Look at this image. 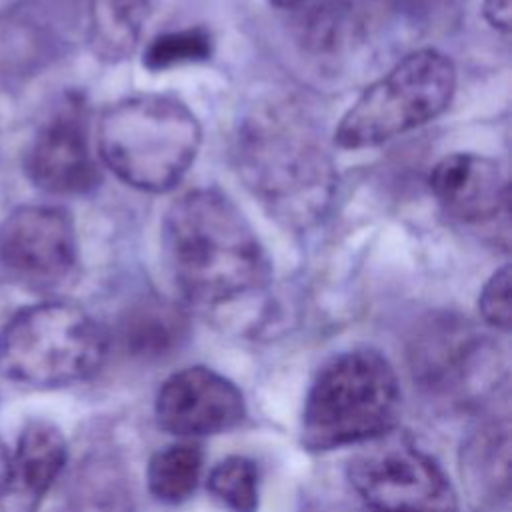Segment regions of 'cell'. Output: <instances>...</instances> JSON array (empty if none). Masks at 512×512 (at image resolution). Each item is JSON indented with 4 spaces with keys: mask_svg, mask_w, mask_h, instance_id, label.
<instances>
[{
    "mask_svg": "<svg viewBox=\"0 0 512 512\" xmlns=\"http://www.w3.org/2000/svg\"><path fill=\"white\" fill-rule=\"evenodd\" d=\"M8 462H10V452L6 450V446L0 440V486H2V480H4L6 470H8Z\"/></svg>",
    "mask_w": 512,
    "mask_h": 512,
    "instance_id": "cell-23",
    "label": "cell"
},
{
    "mask_svg": "<svg viewBox=\"0 0 512 512\" xmlns=\"http://www.w3.org/2000/svg\"><path fill=\"white\" fill-rule=\"evenodd\" d=\"M150 0H90L88 4V42L92 52L118 62L128 58L140 42Z\"/></svg>",
    "mask_w": 512,
    "mask_h": 512,
    "instance_id": "cell-15",
    "label": "cell"
},
{
    "mask_svg": "<svg viewBox=\"0 0 512 512\" xmlns=\"http://www.w3.org/2000/svg\"><path fill=\"white\" fill-rule=\"evenodd\" d=\"M24 166L28 178L52 194H86L98 184L100 174L78 102H68L44 122L26 152Z\"/></svg>",
    "mask_w": 512,
    "mask_h": 512,
    "instance_id": "cell-10",
    "label": "cell"
},
{
    "mask_svg": "<svg viewBox=\"0 0 512 512\" xmlns=\"http://www.w3.org/2000/svg\"><path fill=\"white\" fill-rule=\"evenodd\" d=\"M236 170L282 226L310 230L328 214L338 174L314 118L294 100L268 98L240 120Z\"/></svg>",
    "mask_w": 512,
    "mask_h": 512,
    "instance_id": "cell-1",
    "label": "cell"
},
{
    "mask_svg": "<svg viewBox=\"0 0 512 512\" xmlns=\"http://www.w3.org/2000/svg\"><path fill=\"white\" fill-rule=\"evenodd\" d=\"M456 90V68L436 48H420L374 80L342 116L334 142L346 150L384 144L440 116Z\"/></svg>",
    "mask_w": 512,
    "mask_h": 512,
    "instance_id": "cell-6",
    "label": "cell"
},
{
    "mask_svg": "<svg viewBox=\"0 0 512 512\" xmlns=\"http://www.w3.org/2000/svg\"><path fill=\"white\" fill-rule=\"evenodd\" d=\"M162 242L178 290L194 304H228L270 280L264 246L218 188H196L174 200L164 216Z\"/></svg>",
    "mask_w": 512,
    "mask_h": 512,
    "instance_id": "cell-2",
    "label": "cell"
},
{
    "mask_svg": "<svg viewBox=\"0 0 512 512\" xmlns=\"http://www.w3.org/2000/svg\"><path fill=\"white\" fill-rule=\"evenodd\" d=\"M68 448L62 432L46 422H28L10 454L0 486V512H38L66 464Z\"/></svg>",
    "mask_w": 512,
    "mask_h": 512,
    "instance_id": "cell-12",
    "label": "cell"
},
{
    "mask_svg": "<svg viewBox=\"0 0 512 512\" xmlns=\"http://www.w3.org/2000/svg\"><path fill=\"white\" fill-rule=\"evenodd\" d=\"M212 54L210 32L202 26L172 30L156 36L146 52L142 64L148 70H168L180 64L202 62Z\"/></svg>",
    "mask_w": 512,
    "mask_h": 512,
    "instance_id": "cell-19",
    "label": "cell"
},
{
    "mask_svg": "<svg viewBox=\"0 0 512 512\" xmlns=\"http://www.w3.org/2000/svg\"><path fill=\"white\" fill-rule=\"evenodd\" d=\"M78 246L70 214L56 206H22L0 226V260L22 282L52 288L76 264Z\"/></svg>",
    "mask_w": 512,
    "mask_h": 512,
    "instance_id": "cell-8",
    "label": "cell"
},
{
    "mask_svg": "<svg viewBox=\"0 0 512 512\" xmlns=\"http://www.w3.org/2000/svg\"><path fill=\"white\" fill-rule=\"evenodd\" d=\"M494 346L470 326L458 320L432 322L414 344V370L430 388L448 390V386L470 384L480 364L494 360Z\"/></svg>",
    "mask_w": 512,
    "mask_h": 512,
    "instance_id": "cell-13",
    "label": "cell"
},
{
    "mask_svg": "<svg viewBox=\"0 0 512 512\" xmlns=\"http://www.w3.org/2000/svg\"><path fill=\"white\" fill-rule=\"evenodd\" d=\"M184 328L182 314L158 300L138 304L124 322V338L138 352H160L178 340Z\"/></svg>",
    "mask_w": 512,
    "mask_h": 512,
    "instance_id": "cell-18",
    "label": "cell"
},
{
    "mask_svg": "<svg viewBox=\"0 0 512 512\" xmlns=\"http://www.w3.org/2000/svg\"><path fill=\"white\" fill-rule=\"evenodd\" d=\"M354 492L372 512H456L458 500L440 464L400 432L370 440L348 464Z\"/></svg>",
    "mask_w": 512,
    "mask_h": 512,
    "instance_id": "cell-7",
    "label": "cell"
},
{
    "mask_svg": "<svg viewBox=\"0 0 512 512\" xmlns=\"http://www.w3.org/2000/svg\"><path fill=\"white\" fill-rule=\"evenodd\" d=\"M478 310L484 322L496 330L508 332L512 322V308H510V264L500 266L484 284Z\"/></svg>",
    "mask_w": 512,
    "mask_h": 512,
    "instance_id": "cell-20",
    "label": "cell"
},
{
    "mask_svg": "<svg viewBox=\"0 0 512 512\" xmlns=\"http://www.w3.org/2000/svg\"><path fill=\"white\" fill-rule=\"evenodd\" d=\"M484 18L500 32H508L512 24V0H484Z\"/></svg>",
    "mask_w": 512,
    "mask_h": 512,
    "instance_id": "cell-21",
    "label": "cell"
},
{
    "mask_svg": "<svg viewBox=\"0 0 512 512\" xmlns=\"http://www.w3.org/2000/svg\"><path fill=\"white\" fill-rule=\"evenodd\" d=\"M278 8H304L308 4H314L316 0H270Z\"/></svg>",
    "mask_w": 512,
    "mask_h": 512,
    "instance_id": "cell-22",
    "label": "cell"
},
{
    "mask_svg": "<svg viewBox=\"0 0 512 512\" xmlns=\"http://www.w3.org/2000/svg\"><path fill=\"white\" fill-rule=\"evenodd\" d=\"M202 142L196 114L170 94H136L114 102L98 122L104 164L128 186L168 192L190 170Z\"/></svg>",
    "mask_w": 512,
    "mask_h": 512,
    "instance_id": "cell-3",
    "label": "cell"
},
{
    "mask_svg": "<svg viewBox=\"0 0 512 512\" xmlns=\"http://www.w3.org/2000/svg\"><path fill=\"white\" fill-rule=\"evenodd\" d=\"M380 0H324L300 20V40L322 56L350 50L372 32Z\"/></svg>",
    "mask_w": 512,
    "mask_h": 512,
    "instance_id": "cell-14",
    "label": "cell"
},
{
    "mask_svg": "<svg viewBox=\"0 0 512 512\" xmlns=\"http://www.w3.org/2000/svg\"><path fill=\"white\" fill-rule=\"evenodd\" d=\"M202 448L178 442L158 450L148 462V490L164 504H180L192 496L202 474Z\"/></svg>",
    "mask_w": 512,
    "mask_h": 512,
    "instance_id": "cell-16",
    "label": "cell"
},
{
    "mask_svg": "<svg viewBox=\"0 0 512 512\" xmlns=\"http://www.w3.org/2000/svg\"><path fill=\"white\" fill-rule=\"evenodd\" d=\"M208 492L228 512H258V468L250 458L228 456L208 474Z\"/></svg>",
    "mask_w": 512,
    "mask_h": 512,
    "instance_id": "cell-17",
    "label": "cell"
},
{
    "mask_svg": "<svg viewBox=\"0 0 512 512\" xmlns=\"http://www.w3.org/2000/svg\"><path fill=\"white\" fill-rule=\"evenodd\" d=\"M400 386L376 350L334 356L316 376L302 412V444L324 452L380 438L396 428Z\"/></svg>",
    "mask_w": 512,
    "mask_h": 512,
    "instance_id": "cell-4",
    "label": "cell"
},
{
    "mask_svg": "<svg viewBox=\"0 0 512 512\" xmlns=\"http://www.w3.org/2000/svg\"><path fill=\"white\" fill-rule=\"evenodd\" d=\"M440 208L462 224H486L508 214V184L500 166L480 154L444 156L428 176Z\"/></svg>",
    "mask_w": 512,
    "mask_h": 512,
    "instance_id": "cell-11",
    "label": "cell"
},
{
    "mask_svg": "<svg viewBox=\"0 0 512 512\" xmlns=\"http://www.w3.org/2000/svg\"><path fill=\"white\" fill-rule=\"evenodd\" d=\"M154 410L158 426L170 434L210 436L238 426L246 404L234 382L206 366H190L164 380Z\"/></svg>",
    "mask_w": 512,
    "mask_h": 512,
    "instance_id": "cell-9",
    "label": "cell"
},
{
    "mask_svg": "<svg viewBox=\"0 0 512 512\" xmlns=\"http://www.w3.org/2000/svg\"><path fill=\"white\" fill-rule=\"evenodd\" d=\"M102 326L80 306L42 302L12 316L0 332V374L30 388L90 378L106 358Z\"/></svg>",
    "mask_w": 512,
    "mask_h": 512,
    "instance_id": "cell-5",
    "label": "cell"
}]
</instances>
